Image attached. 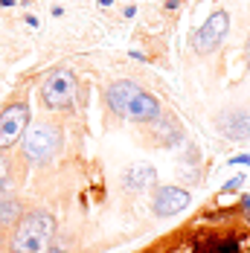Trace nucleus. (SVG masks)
<instances>
[{
    "label": "nucleus",
    "instance_id": "13",
    "mask_svg": "<svg viewBox=\"0 0 250 253\" xmlns=\"http://www.w3.org/2000/svg\"><path fill=\"white\" fill-rule=\"evenodd\" d=\"M242 183H245V177H242V175H236L233 180H227V183H224V189H227V192H233V189H239Z\"/></svg>",
    "mask_w": 250,
    "mask_h": 253
},
{
    "label": "nucleus",
    "instance_id": "2",
    "mask_svg": "<svg viewBox=\"0 0 250 253\" xmlns=\"http://www.w3.org/2000/svg\"><path fill=\"white\" fill-rule=\"evenodd\" d=\"M61 140H64L61 128L55 126V123H50V120H41V123H35V126H29L24 131L21 152H24V157L29 163H47L50 157L58 154Z\"/></svg>",
    "mask_w": 250,
    "mask_h": 253
},
{
    "label": "nucleus",
    "instance_id": "10",
    "mask_svg": "<svg viewBox=\"0 0 250 253\" xmlns=\"http://www.w3.org/2000/svg\"><path fill=\"white\" fill-rule=\"evenodd\" d=\"M227 137H233V140H248L250 137V114L248 111H236V114H230L224 123H221Z\"/></svg>",
    "mask_w": 250,
    "mask_h": 253
},
{
    "label": "nucleus",
    "instance_id": "5",
    "mask_svg": "<svg viewBox=\"0 0 250 253\" xmlns=\"http://www.w3.org/2000/svg\"><path fill=\"white\" fill-rule=\"evenodd\" d=\"M227 29H230V15H227L224 9L212 12V15L204 21V26H201L198 32H195V47H198V52L215 50V47L224 41Z\"/></svg>",
    "mask_w": 250,
    "mask_h": 253
},
{
    "label": "nucleus",
    "instance_id": "8",
    "mask_svg": "<svg viewBox=\"0 0 250 253\" xmlns=\"http://www.w3.org/2000/svg\"><path fill=\"white\" fill-rule=\"evenodd\" d=\"M140 90H143L140 84H134V82L123 79V82H114V84L108 87V93H105V102H108V108H111L117 117H125V111H128V102L134 99Z\"/></svg>",
    "mask_w": 250,
    "mask_h": 253
},
{
    "label": "nucleus",
    "instance_id": "15",
    "mask_svg": "<svg viewBox=\"0 0 250 253\" xmlns=\"http://www.w3.org/2000/svg\"><path fill=\"white\" fill-rule=\"evenodd\" d=\"M230 163H248V166H250V157H248V154H242V157H233Z\"/></svg>",
    "mask_w": 250,
    "mask_h": 253
},
{
    "label": "nucleus",
    "instance_id": "3",
    "mask_svg": "<svg viewBox=\"0 0 250 253\" xmlns=\"http://www.w3.org/2000/svg\"><path fill=\"white\" fill-rule=\"evenodd\" d=\"M76 90H79L76 73L67 70V67H58V70H52L50 76L44 79L38 96H41V105L47 111H67L76 102Z\"/></svg>",
    "mask_w": 250,
    "mask_h": 253
},
{
    "label": "nucleus",
    "instance_id": "1",
    "mask_svg": "<svg viewBox=\"0 0 250 253\" xmlns=\"http://www.w3.org/2000/svg\"><path fill=\"white\" fill-rule=\"evenodd\" d=\"M55 236V215L47 210H32L24 212V218L9 233V248L12 253H38L44 251Z\"/></svg>",
    "mask_w": 250,
    "mask_h": 253
},
{
    "label": "nucleus",
    "instance_id": "12",
    "mask_svg": "<svg viewBox=\"0 0 250 253\" xmlns=\"http://www.w3.org/2000/svg\"><path fill=\"white\" fill-rule=\"evenodd\" d=\"M12 183V160H9V152H0V192H6Z\"/></svg>",
    "mask_w": 250,
    "mask_h": 253
},
{
    "label": "nucleus",
    "instance_id": "14",
    "mask_svg": "<svg viewBox=\"0 0 250 253\" xmlns=\"http://www.w3.org/2000/svg\"><path fill=\"white\" fill-rule=\"evenodd\" d=\"M242 212H245V218L250 221V198H245V201H242Z\"/></svg>",
    "mask_w": 250,
    "mask_h": 253
},
{
    "label": "nucleus",
    "instance_id": "7",
    "mask_svg": "<svg viewBox=\"0 0 250 253\" xmlns=\"http://www.w3.org/2000/svg\"><path fill=\"white\" fill-rule=\"evenodd\" d=\"M125 117H128V120H134V123H146V126H151V123H157V120H160V102L154 99L151 93L140 90L134 99L128 102Z\"/></svg>",
    "mask_w": 250,
    "mask_h": 253
},
{
    "label": "nucleus",
    "instance_id": "4",
    "mask_svg": "<svg viewBox=\"0 0 250 253\" xmlns=\"http://www.w3.org/2000/svg\"><path fill=\"white\" fill-rule=\"evenodd\" d=\"M29 102L26 99H12L0 108V152H9L21 143L24 131L29 128Z\"/></svg>",
    "mask_w": 250,
    "mask_h": 253
},
{
    "label": "nucleus",
    "instance_id": "17",
    "mask_svg": "<svg viewBox=\"0 0 250 253\" xmlns=\"http://www.w3.org/2000/svg\"><path fill=\"white\" fill-rule=\"evenodd\" d=\"M248 67H250V38H248Z\"/></svg>",
    "mask_w": 250,
    "mask_h": 253
},
{
    "label": "nucleus",
    "instance_id": "11",
    "mask_svg": "<svg viewBox=\"0 0 250 253\" xmlns=\"http://www.w3.org/2000/svg\"><path fill=\"white\" fill-rule=\"evenodd\" d=\"M125 183L131 189H146V186H154L157 183V175L151 166H137V169H128L125 172Z\"/></svg>",
    "mask_w": 250,
    "mask_h": 253
},
{
    "label": "nucleus",
    "instance_id": "6",
    "mask_svg": "<svg viewBox=\"0 0 250 253\" xmlns=\"http://www.w3.org/2000/svg\"><path fill=\"white\" fill-rule=\"evenodd\" d=\"M189 192L186 189H180V186H160L157 192H154V212L160 215V218H166V215H177V212H183L186 207H189Z\"/></svg>",
    "mask_w": 250,
    "mask_h": 253
},
{
    "label": "nucleus",
    "instance_id": "16",
    "mask_svg": "<svg viewBox=\"0 0 250 253\" xmlns=\"http://www.w3.org/2000/svg\"><path fill=\"white\" fill-rule=\"evenodd\" d=\"M47 253H64V248H58V245H50V251Z\"/></svg>",
    "mask_w": 250,
    "mask_h": 253
},
{
    "label": "nucleus",
    "instance_id": "9",
    "mask_svg": "<svg viewBox=\"0 0 250 253\" xmlns=\"http://www.w3.org/2000/svg\"><path fill=\"white\" fill-rule=\"evenodd\" d=\"M26 207L18 195H6L0 192V230H12L21 218H24Z\"/></svg>",
    "mask_w": 250,
    "mask_h": 253
}]
</instances>
